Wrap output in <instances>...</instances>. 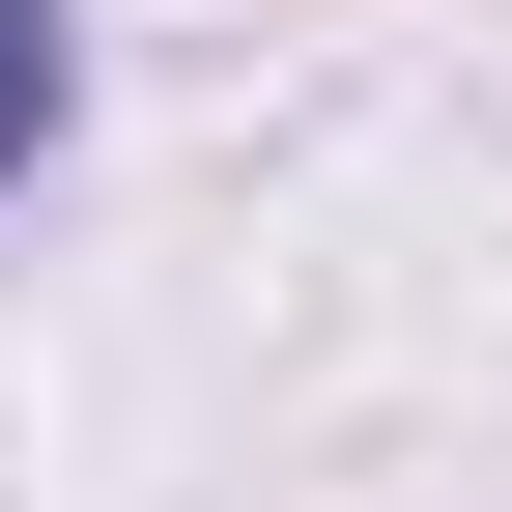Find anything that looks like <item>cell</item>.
Masks as SVG:
<instances>
[{"label": "cell", "mask_w": 512, "mask_h": 512, "mask_svg": "<svg viewBox=\"0 0 512 512\" xmlns=\"http://www.w3.org/2000/svg\"><path fill=\"white\" fill-rule=\"evenodd\" d=\"M57 143V0H0V171Z\"/></svg>", "instance_id": "6da1fadb"}]
</instances>
